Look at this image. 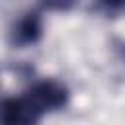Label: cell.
Returning <instances> with one entry per match:
<instances>
[{"instance_id":"obj_2","label":"cell","mask_w":125,"mask_h":125,"mask_svg":"<svg viewBox=\"0 0 125 125\" xmlns=\"http://www.w3.org/2000/svg\"><path fill=\"white\" fill-rule=\"evenodd\" d=\"M43 113H51V111H59L62 107H66L68 100H70V92L68 88L55 80V78H45L35 82L27 92H25Z\"/></svg>"},{"instance_id":"obj_4","label":"cell","mask_w":125,"mask_h":125,"mask_svg":"<svg viewBox=\"0 0 125 125\" xmlns=\"http://www.w3.org/2000/svg\"><path fill=\"white\" fill-rule=\"evenodd\" d=\"M39 2L49 12H70L78 4V0H39Z\"/></svg>"},{"instance_id":"obj_1","label":"cell","mask_w":125,"mask_h":125,"mask_svg":"<svg viewBox=\"0 0 125 125\" xmlns=\"http://www.w3.org/2000/svg\"><path fill=\"white\" fill-rule=\"evenodd\" d=\"M43 115L27 94L0 102V125H39Z\"/></svg>"},{"instance_id":"obj_3","label":"cell","mask_w":125,"mask_h":125,"mask_svg":"<svg viewBox=\"0 0 125 125\" xmlns=\"http://www.w3.org/2000/svg\"><path fill=\"white\" fill-rule=\"evenodd\" d=\"M41 35H43L41 16L37 12H27L12 27V31H10V43L14 47H27V45L37 43L41 39Z\"/></svg>"},{"instance_id":"obj_5","label":"cell","mask_w":125,"mask_h":125,"mask_svg":"<svg viewBox=\"0 0 125 125\" xmlns=\"http://www.w3.org/2000/svg\"><path fill=\"white\" fill-rule=\"evenodd\" d=\"M121 4H123V10H125V0H121Z\"/></svg>"}]
</instances>
